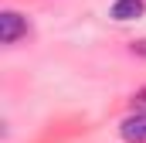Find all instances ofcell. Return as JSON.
<instances>
[{"mask_svg":"<svg viewBox=\"0 0 146 143\" xmlns=\"http://www.w3.org/2000/svg\"><path fill=\"white\" fill-rule=\"evenodd\" d=\"M119 136L126 143H146V112H133L119 123Z\"/></svg>","mask_w":146,"mask_h":143,"instance_id":"2","label":"cell"},{"mask_svg":"<svg viewBox=\"0 0 146 143\" xmlns=\"http://www.w3.org/2000/svg\"><path fill=\"white\" fill-rule=\"evenodd\" d=\"M31 34V21L24 17V14H17V10H3L0 14V44H17L21 37Z\"/></svg>","mask_w":146,"mask_h":143,"instance_id":"1","label":"cell"},{"mask_svg":"<svg viewBox=\"0 0 146 143\" xmlns=\"http://www.w3.org/2000/svg\"><path fill=\"white\" fill-rule=\"evenodd\" d=\"M133 109H136V112H146V89H139V92L133 96Z\"/></svg>","mask_w":146,"mask_h":143,"instance_id":"4","label":"cell"},{"mask_svg":"<svg viewBox=\"0 0 146 143\" xmlns=\"http://www.w3.org/2000/svg\"><path fill=\"white\" fill-rule=\"evenodd\" d=\"M146 3L143 0H112L109 7V17L112 21H119V24H126V21H136V17H143Z\"/></svg>","mask_w":146,"mask_h":143,"instance_id":"3","label":"cell"}]
</instances>
